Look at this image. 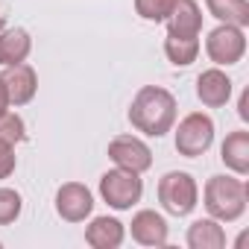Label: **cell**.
<instances>
[{
	"mask_svg": "<svg viewBox=\"0 0 249 249\" xmlns=\"http://www.w3.org/2000/svg\"><path fill=\"white\" fill-rule=\"evenodd\" d=\"M108 159L114 161V167L132 170V173H147L153 167V150L135 138V135H117L108 144Z\"/></svg>",
	"mask_w": 249,
	"mask_h": 249,
	"instance_id": "7",
	"label": "cell"
},
{
	"mask_svg": "<svg viewBox=\"0 0 249 249\" xmlns=\"http://www.w3.org/2000/svg\"><path fill=\"white\" fill-rule=\"evenodd\" d=\"M100 196L108 208L114 211H129L132 205L141 202L144 196V182H141V173H132V170H123V167H114V170H106L100 176Z\"/></svg>",
	"mask_w": 249,
	"mask_h": 249,
	"instance_id": "4",
	"label": "cell"
},
{
	"mask_svg": "<svg viewBox=\"0 0 249 249\" xmlns=\"http://www.w3.org/2000/svg\"><path fill=\"white\" fill-rule=\"evenodd\" d=\"M24 211V199L15 188H0V226H12Z\"/></svg>",
	"mask_w": 249,
	"mask_h": 249,
	"instance_id": "20",
	"label": "cell"
},
{
	"mask_svg": "<svg viewBox=\"0 0 249 249\" xmlns=\"http://www.w3.org/2000/svg\"><path fill=\"white\" fill-rule=\"evenodd\" d=\"M0 30H6V9H3V3H0Z\"/></svg>",
	"mask_w": 249,
	"mask_h": 249,
	"instance_id": "25",
	"label": "cell"
},
{
	"mask_svg": "<svg viewBox=\"0 0 249 249\" xmlns=\"http://www.w3.org/2000/svg\"><path fill=\"white\" fill-rule=\"evenodd\" d=\"M205 53L217 68L237 65L246 56V30L234 24H217L205 36Z\"/></svg>",
	"mask_w": 249,
	"mask_h": 249,
	"instance_id": "6",
	"label": "cell"
},
{
	"mask_svg": "<svg viewBox=\"0 0 249 249\" xmlns=\"http://www.w3.org/2000/svg\"><path fill=\"white\" fill-rule=\"evenodd\" d=\"M164 56L176 68H188L199 56V36H170L164 38Z\"/></svg>",
	"mask_w": 249,
	"mask_h": 249,
	"instance_id": "17",
	"label": "cell"
},
{
	"mask_svg": "<svg viewBox=\"0 0 249 249\" xmlns=\"http://www.w3.org/2000/svg\"><path fill=\"white\" fill-rule=\"evenodd\" d=\"M231 85L234 82L229 79V73L214 65V68H208L196 76V97L208 108H223L231 100Z\"/></svg>",
	"mask_w": 249,
	"mask_h": 249,
	"instance_id": "10",
	"label": "cell"
},
{
	"mask_svg": "<svg viewBox=\"0 0 249 249\" xmlns=\"http://www.w3.org/2000/svg\"><path fill=\"white\" fill-rule=\"evenodd\" d=\"M173 144L176 153L185 159H196L205 156L214 144V120L205 111H191L179 120V126L173 132Z\"/></svg>",
	"mask_w": 249,
	"mask_h": 249,
	"instance_id": "5",
	"label": "cell"
},
{
	"mask_svg": "<svg viewBox=\"0 0 249 249\" xmlns=\"http://www.w3.org/2000/svg\"><path fill=\"white\" fill-rule=\"evenodd\" d=\"M129 123L147 138H164L176 126V97L161 85H144L132 97Z\"/></svg>",
	"mask_w": 249,
	"mask_h": 249,
	"instance_id": "1",
	"label": "cell"
},
{
	"mask_svg": "<svg viewBox=\"0 0 249 249\" xmlns=\"http://www.w3.org/2000/svg\"><path fill=\"white\" fill-rule=\"evenodd\" d=\"M9 94H6V85H3V79H0V114H3V111H9Z\"/></svg>",
	"mask_w": 249,
	"mask_h": 249,
	"instance_id": "23",
	"label": "cell"
},
{
	"mask_svg": "<svg viewBox=\"0 0 249 249\" xmlns=\"http://www.w3.org/2000/svg\"><path fill=\"white\" fill-rule=\"evenodd\" d=\"M173 9V0H135V12L138 18L150 21V24H164V18Z\"/></svg>",
	"mask_w": 249,
	"mask_h": 249,
	"instance_id": "21",
	"label": "cell"
},
{
	"mask_svg": "<svg viewBox=\"0 0 249 249\" xmlns=\"http://www.w3.org/2000/svg\"><path fill=\"white\" fill-rule=\"evenodd\" d=\"M205 9L220 24H234L243 30L249 27V0H205Z\"/></svg>",
	"mask_w": 249,
	"mask_h": 249,
	"instance_id": "18",
	"label": "cell"
},
{
	"mask_svg": "<svg viewBox=\"0 0 249 249\" xmlns=\"http://www.w3.org/2000/svg\"><path fill=\"white\" fill-rule=\"evenodd\" d=\"M220 159L234 176H246L249 173V132L237 129V132L226 135V141L220 147Z\"/></svg>",
	"mask_w": 249,
	"mask_h": 249,
	"instance_id": "16",
	"label": "cell"
},
{
	"mask_svg": "<svg viewBox=\"0 0 249 249\" xmlns=\"http://www.w3.org/2000/svg\"><path fill=\"white\" fill-rule=\"evenodd\" d=\"M18 167V156H15V147L9 144H0V179H9Z\"/></svg>",
	"mask_w": 249,
	"mask_h": 249,
	"instance_id": "22",
	"label": "cell"
},
{
	"mask_svg": "<svg viewBox=\"0 0 249 249\" xmlns=\"http://www.w3.org/2000/svg\"><path fill=\"white\" fill-rule=\"evenodd\" d=\"M129 231H132V240L141 243V246H164L167 234H170L167 220L159 211H153V208L138 211L132 217V223H129Z\"/></svg>",
	"mask_w": 249,
	"mask_h": 249,
	"instance_id": "11",
	"label": "cell"
},
{
	"mask_svg": "<svg viewBox=\"0 0 249 249\" xmlns=\"http://www.w3.org/2000/svg\"><path fill=\"white\" fill-rule=\"evenodd\" d=\"M185 240L191 249H223L226 246V229L214 217H199L188 226Z\"/></svg>",
	"mask_w": 249,
	"mask_h": 249,
	"instance_id": "15",
	"label": "cell"
},
{
	"mask_svg": "<svg viewBox=\"0 0 249 249\" xmlns=\"http://www.w3.org/2000/svg\"><path fill=\"white\" fill-rule=\"evenodd\" d=\"M24 138H27V123H24V117L15 114V111H3V114H0V144L15 147Z\"/></svg>",
	"mask_w": 249,
	"mask_h": 249,
	"instance_id": "19",
	"label": "cell"
},
{
	"mask_svg": "<svg viewBox=\"0 0 249 249\" xmlns=\"http://www.w3.org/2000/svg\"><path fill=\"white\" fill-rule=\"evenodd\" d=\"M249 202V188L240 176H211L202 188V205L208 217L220 223H234L243 217Z\"/></svg>",
	"mask_w": 249,
	"mask_h": 249,
	"instance_id": "2",
	"label": "cell"
},
{
	"mask_svg": "<svg viewBox=\"0 0 249 249\" xmlns=\"http://www.w3.org/2000/svg\"><path fill=\"white\" fill-rule=\"evenodd\" d=\"M156 194H159L161 208H164L167 214H173V217H188V214L196 208V202H199V185H196V179H194L191 173H185V170H170V173H164V176L159 179Z\"/></svg>",
	"mask_w": 249,
	"mask_h": 249,
	"instance_id": "3",
	"label": "cell"
},
{
	"mask_svg": "<svg viewBox=\"0 0 249 249\" xmlns=\"http://www.w3.org/2000/svg\"><path fill=\"white\" fill-rule=\"evenodd\" d=\"M237 114H240L243 120H249V108H246V91L240 94V103H237Z\"/></svg>",
	"mask_w": 249,
	"mask_h": 249,
	"instance_id": "24",
	"label": "cell"
},
{
	"mask_svg": "<svg viewBox=\"0 0 249 249\" xmlns=\"http://www.w3.org/2000/svg\"><path fill=\"white\" fill-rule=\"evenodd\" d=\"M94 211V194L82 182H65L56 191V214L68 223H85Z\"/></svg>",
	"mask_w": 249,
	"mask_h": 249,
	"instance_id": "8",
	"label": "cell"
},
{
	"mask_svg": "<svg viewBox=\"0 0 249 249\" xmlns=\"http://www.w3.org/2000/svg\"><path fill=\"white\" fill-rule=\"evenodd\" d=\"M6 85V94H9V103L12 106H27L36 100V91H38V73L30 62H18V65H9L0 73Z\"/></svg>",
	"mask_w": 249,
	"mask_h": 249,
	"instance_id": "9",
	"label": "cell"
},
{
	"mask_svg": "<svg viewBox=\"0 0 249 249\" xmlns=\"http://www.w3.org/2000/svg\"><path fill=\"white\" fill-rule=\"evenodd\" d=\"M33 53V38L24 27L0 30V68H9L18 62H27Z\"/></svg>",
	"mask_w": 249,
	"mask_h": 249,
	"instance_id": "14",
	"label": "cell"
},
{
	"mask_svg": "<svg viewBox=\"0 0 249 249\" xmlns=\"http://www.w3.org/2000/svg\"><path fill=\"white\" fill-rule=\"evenodd\" d=\"M123 240H126V226H123L117 217H94L85 226V243L94 249H117Z\"/></svg>",
	"mask_w": 249,
	"mask_h": 249,
	"instance_id": "12",
	"label": "cell"
},
{
	"mask_svg": "<svg viewBox=\"0 0 249 249\" xmlns=\"http://www.w3.org/2000/svg\"><path fill=\"white\" fill-rule=\"evenodd\" d=\"M170 36H199L202 33V9L196 0H173V9L164 18Z\"/></svg>",
	"mask_w": 249,
	"mask_h": 249,
	"instance_id": "13",
	"label": "cell"
}]
</instances>
